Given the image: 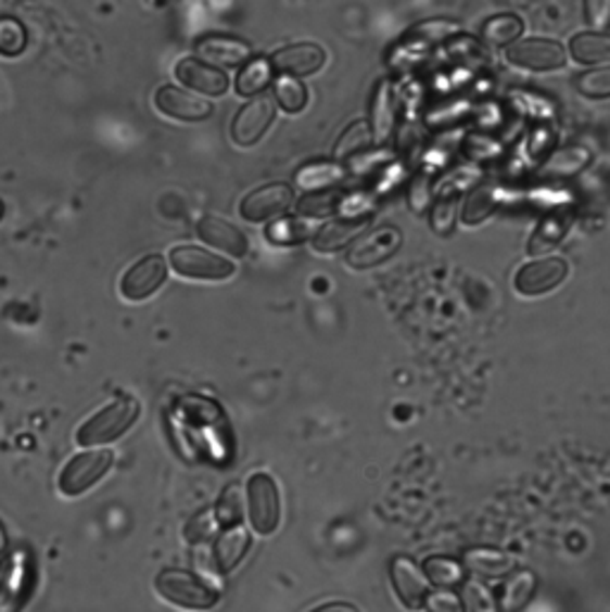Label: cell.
I'll return each instance as SVG.
<instances>
[{"instance_id":"obj_1","label":"cell","mask_w":610,"mask_h":612,"mask_svg":"<svg viewBox=\"0 0 610 612\" xmlns=\"http://www.w3.org/2000/svg\"><path fill=\"white\" fill-rule=\"evenodd\" d=\"M155 591L163 601L173 603L181 610H211L217 603V591L205 584L196 574L187 570H163L155 577Z\"/></svg>"},{"instance_id":"obj_2","label":"cell","mask_w":610,"mask_h":612,"mask_svg":"<svg viewBox=\"0 0 610 612\" xmlns=\"http://www.w3.org/2000/svg\"><path fill=\"white\" fill-rule=\"evenodd\" d=\"M139 418V403L129 396H117L81 424L77 441L81 446H103L125 434Z\"/></svg>"},{"instance_id":"obj_3","label":"cell","mask_w":610,"mask_h":612,"mask_svg":"<svg viewBox=\"0 0 610 612\" xmlns=\"http://www.w3.org/2000/svg\"><path fill=\"white\" fill-rule=\"evenodd\" d=\"M246 498L253 530L260 536H270L272 532H277L279 520H282V503H279V488L272 476L265 472L253 474L246 486Z\"/></svg>"},{"instance_id":"obj_4","label":"cell","mask_w":610,"mask_h":612,"mask_svg":"<svg viewBox=\"0 0 610 612\" xmlns=\"http://www.w3.org/2000/svg\"><path fill=\"white\" fill-rule=\"evenodd\" d=\"M404 243V234L398 227L384 225L372 231H365L363 237L353 241V246L346 253V265L353 269H370L386 263Z\"/></svg>"},{"instance_id":"obj_5","label":"cell","mask_w":610,"mask_h":612,"mask_svg":"<svg viewBox=\"0 0 610 612\" xmlns=\"http://www.w3.org/2000/svg\"><path fill=\"white\" fill-rule=\"evenodd\" d=\"M113 468V452L110 450H87V452H79V456L72 458L65 470L60 472V492L65 496H79L84 492H89V488L101 482L103 476L107 474V470Z\"/></svg>"},{"instance_id":"obj_6","label":"cell","mask_w":610,"mask_h":612,"mask_svg":"<svg viewBox=\"0 0 610 612\" xmlns=\"http://www.w3.org/2000/svg\"><path fill=\"white\" fill-rule=\"evenodd\" d=\"M169 265L179 277L201 281H223L237 272L234 265L223 255L207 253L196 246H177L169 251Z\"/></svg>"},{"instance_id":"obj_7","label":"cell","mask_w":610,"mask_h":612,"mask_svg":"<svg viewBox=\"0 0 610 612\" xmlns=\"http://www.w3.org/2000/svg\"><path fill=\"white\" fill-rule=\"evenodd\" d=\"M506 60L510 65L534 69V72H551L565 67L568 53L563 43L554 39H524L506 48Z\"/></svg>"},{"instance_id":"obj_8","label":"cell","mask_w":610,"mask_h":612,"mask_svg":"<svg viewBox=\"0 0 610 612\" xmlns=\"http://www.w3.org/2000/svg\"><path fill=\"white\" fill-rule=\"evenodd\" d=\"M275 101L270 95H258L243 105L231 122V139L239 145L258 143L275 119Z\"/></svg>"},{"instance_id":"obj_9","label":"cell","mask_w":610,"mask_h":612,"mask_svg":"<svg viewBox=\"0 0 610 612\" xmlns=\"http://www.w3.org/2000/svg\"><path fill=\"white\" fill-rule=\"evenodd\" d=\"M167 279V267L161 255H145L134 263L119 281V291L127 301H145L161 289Z\"/></svg>"},{"instance_id":"obj_10","label":"cell","mask_w":610,"mask_h":612,"mask_svg":"<svg viewBox=\"0 0 610 612\" xmlns=\"http://www.w3.org/2000/svg\"><path fill=\"white\" fill-rule=\"evenodd\" d=\"M291 205H294V189L277 181L251 191L241 201V215L249 222H265V219L284 215Z\"/></svg>"},{"instance_id":"obj_11","label":"cell","mask_w":610,"mask_h":612,"mask_svg":"<svg viewBox=\"0 0 610 612\" xmlns=\"http://www.w3.org/2000/svg\"><path fill=\"white\" fill-rule=\"evenodd\" d=\"M568 263L563 258H542L520 267L516 275V289L522 296H542L554 291L568 279Z\"/></svg>"},{"instance_id":"obj_12","label":"cell","mask_w":610,"mask_h":612,"mask_svg":"<svg viewBox=\"0 0 610 612\" xmlns=\"http://www.w3.org/2000/svg\"><path fill=\"white\" fill-rule=\"evenodd\" d=\"M327 63V53L317 43H294L287 48H279L270 58L272 69H277L282 77H310L320 72Z\"/></svg>"},{"instance_id":"obj_13","label":"cell","mask_w":610,"mask_h":612,"mask_svg":"<svg viewBox=\"0 0 610 612\" xmlns=\"http://www.w3.org/2000/svg\"><path fill=\"white\" fill-rule=\"evenodd\" d=\"M155 107L163 115L179 122H203L213 115V103L203 101L179 87H161L155 91Z\"/></svg>"},{"instance_id":"obj_14","label":"cell","mask_w":610,"mask_h":612,"mask_svg":"<svg viewBox=\"0 0 610 612\" xmlns=\"http://www.w3.org/2000/svg\"><path fill=\"white\" fill-rule=\"evenodd\" d=\"M196 55L201 58V63H211V67H239L246 65L253 51L246 41L234 39V36H203L196 43Z\"/></svg>"},{"instance_id":"obj_15","label":"cell","mask_w":610,"mask_h":612,"mask_svg":"<svg viewBox=\"0 0 610 612\" xmlns=\"http://www.w3.org/2000/svg\"><path fill=\"white\" fill-rule=\"evenodd\" d=\"M389 574H392V584L398 601L410 610L422 608L427 594H430V582H427L422 570L415 565L410 558L398 556L392 560V565H389Z\"/></svg>"},{"instance_id":"obj_16","label":"cell","mask_w":610,"mask_h":612,"mask_svg":"<svg viewBox=\"0 0 610 612\" xmlns=\"http://www.w3.org/2000/svg\"><path fill=\"white\" fill-rule=\"evenodd\" d=\"M175 77H177V81L185 84V87H189L191 91L211 95V98L223 95L229 89V79H227L223 69L205 65L196 58L179 60L177 67H175Z\"/></svg>"},{"instance_id":"obj_17","label":"cell","mask_w":610,"mask_h":612,"mask_svg":"<svg viewBox=\"0 0 610 612\" xmlns=\"http://www.w3.org/2000/svg\"><path fill=\"white\" fill-rule=\"evenodd\" d=\"M370 225H372V215L339 217V219H334V222H329L320 231H317L315 239H313V248L317 253H334L339 248H346L348 243H353L358 237H363Z\"/></svg>"},{"instance_id":"obj_18","label":"cell","mask_w":610,"mask_h":612,"mask_svg":"<svg viewBox=\"0 0 610 612\" xmlns=\"http://www.w3.org/2000/svg\"><path fill=\"white\" fill-rule=\"evenodd\" d=\"M201 241H205L207 246H213L223 253L234 255V258H243L249 253V241L243 237V231L237 229L231 222L223 217L205 215L201 217V222L196 227Z\"/></svg>"},{"instance_id":"obj_19","label":"cell","mask_w":610,"mask_h":612,"mask_svg":"<svg viewBox=\"0 0 610 612\" xmlns=\"http://www.w3.org/2000/svg\"><path fill=\"white\" fill-rule=\"evenodd\" d=\"M249 548H251V534L246 526H241V524L227 526V530L219 534L215 548H213L215 568L219 572H231L243 558H246Z\"/></svg>"},{"instance_id":"obj_20","label":"cell","mask_w":610,"mask_h":612,"mask_svg":"<svg viewBox=\"0 0 610 612\" xmlns=\"http://www.w3.org/2000/svg\"><path fill=\"white\" fill-rule=\"evenodd\" d=\"M372 113V137L377 143H386L392 139V131L396 125V95L392 89V81H380L372 93L370 103Z\"/></svg>"},{"instance_id":"obj_21","label":"cell","mask_w":610,"mask_h":612,"mask_svg":"<svg viewBox=\"0 0 610 612\" xmlns=\"http://www.w3.org/2000/svg\"><path fill=\"white\" fill-rule=\"evenodd\" d=\"M462 565L474 574H482V577L498 579L516 570V558L506 553V550L478 546V548H468L466 553H462Z\"/></svg>"},{"instance_id":"obj_22","label":"cell","mask_w":610,"mask_h":612,"mask_svg":"<svg viewBox=\"0 0 610 612\" xmlns=\"http://www.w3.org/2000/svg\"><path fill=\"white\" fill-rule=\"evenodd\" d=\"M348 169L339 163H308L296 173V187L305 193H322L332 191L341 181H346Z\"/></svg>"},{"instance_id":"obj_23","label":"cell","mask_w":610,"mask_h":612,"mask_svg":"<svg viewBox=\"0 0 610 612\" xmlns=\"http://www.w3.org/2000/svg\"><path fill=\"white\" fill-rule=\"evenodd\" d=\"M501 201H504V191L494 187V183H484V187L474 189L466 199V203H462V215H460L462 222L468 227L482 225L486 217H492L498 211Z\"/></svg>"},{"instance_id":"obj_24","label":"cell","mask_w":610,"mask_h":612,"mask_svg":"<svg viewBox=\"0 0 610 612\" xmlns=\"http://www.w3.org/2000/svg\"><path fill=\"white\" fill-rule=\"evenodd\" d=\"M570 225H572V217L565 213H551L548 217H544L542 225L536 227V231L528 243V253L544 255L548 251H554L558 243L565 239Z\"/></svg>"},{"instance_id":"obj_25","label":"cell","mask_w":610,"mask_h":612,"mask_svg":"<svg viewBox=\"0 0 610 612\" xmlns=\"http://www.w3.org/2000/svg\"><path fill=\"white\" fill-rule=\"evenodd\" d=\"M570 53L582 65L610 63V36L596 31H582L577 36H572Z\"/></svg>"},{"instance_id":"obj_26","label":"cell","mask_w":610,"mask_h":612,"mask_svg":"<svg viewBox=\"0 0 610 612\" xmlns=\"http://www.w3.org/2000/svg\"><path fill=\"white\" fill-rule=\"evenodd\" d=\"M272 65L267 58H251L246 65L241 67L237 77V93L243 98H258L263 91L270 87L272 81Z\"/></svg>"},{"instance_id":"obj_27","label":"cell","mask_w":610,"mask_h":612,"mask_svg":"<svg viewBox=\"0 0 610 612\" xmlns=\"http://www.w3.org/2000/svg\"><path fill=\"white\" fill-rule=\"evenodd\" d=\"M422 574L427 582L439 586V589H456L466 582V570L458 560L446 558V556H430L422 562Z\"/></svg>"},{"instance_id":"obj_28","label":"cell","mask_w":610,"mask_h":612,"mask_svg":"<svg viewBox=\"0 0 610 612\" xmlns=\"http://www.w3.org/2000/svg\"><path fill=\"white\" fill-rule=\"evenodd\" d=\"M536 591V574L532 570H518L510 574L508 582L501 589V610L504 612H518L532 601Z\"/></svg>"},{"instance_id":"obj_29","label":"cell","mask_w":610,"mask_h":612,"mask_svg":"<svg viewBox=\"0 0 610 612\" xmlns=\"http://www.w3.org/2000/svg\"><path fill=\"white\" fill-rule=\"evenodd\" d=\"M315 234L313 225L305 217H282L265 229V237L275 246H298Z\"/></svg>"},{"instance_id":"obj_30","label":"cell","mask_w":610,"mask_h":612,"mask_svg":"<svg viewBox=\"0 0 610 612\" xmlns=\"http://www.w3.org/2000/svg\"><path fill=\"white\" fill-rule=\"evenodd\" d=\"M27 556H15L10 560L8 570L0 574V605L12 608L20 601L24 589H27Z\"/></svg>"},{"instance_id":"obj_31","label":"cell","mask_w":610,"mask_h":612,"mask_svg":"<svg viewBox=\"0 0 610 612\" xmlns=\"http://www.w3.org/2000/svg\"><path fill=\"white\" fill-rule=\"evenodd\" d=\"M587 165H589V153L584 149H577V145H568V149H560L548 157V163L542 167V175H546L548 179H563L582 173Z\"/></svg>"},{"instance_id":"obj_32","label":"cell","mask_w":610,"mask_h":612,"mask_svg":"<svg viewBox=\"0 0 610 612\" xmlns=\"http://www.w3.org/2000/svg\"><path fill=\"white\" fill-rule=\"evenodd\" d=\"M524 29V24L518 15H512V12H504V15H496L492 20L484 22L482 27V39L490 43V46H512Z\"/></svg>"},{"instance_id":"obj_33","label":"cell","mask_w":610,"mask_h":612,"mask_svg":"<svg viewBox=\"0 0 610 612\" xmlns=\"http://www.w3.org/2000/svg\"><path fill=\"white\" fill-rule=\"evenodd\" d=\"M374 143L372 129L365 119L353 122V125L341 133L336 145H334V157L336 161H348V157H358Z\"/></svg>"},{"instance_id":"obj_34","label":"cell","mask_w":610,"mask_h":612,"mask_svg":"<svg viewBox=\"0 0 610 612\" xmlns=\"http://www.w3.org/2000/svg\"><path fill=\"white\" fill-rule=\"evenodd\" d=\"M275 98L284 113L296 115L305 105H308V89L303 87V81L294 77H277Z\"/></svg>"},{"instance_id":"obj_35","label":"cell","mask_w":610,"mask_h":612,"mask_svg":"<svg viewBox=\"0 0 610 612\" xmlns=\"http://www.w3.org/2000/svg\"><path fill=\"white\" fill-rule=\"evenodd\" d=\"M341 201H344V193H341V191L305 193L303 199L298 201L296 211H298V215H303L305 219H317V217H327V215H332L334 211H339Z\"/></svg>"},{"instance_id":"obj_36","label":"cell","mask_w":610,"mask_h":612,"mask_svg":"<svg viewBox=\"0 0 610 612\" xmlns=\"http://www.w3.org/2000/svg\"><path fill=\"white\" fill-rule=\"evenodd\" d=\"M27 48V29L15 17H0V55L15 58Z\"/></svg>"},{"instance_id":"obj_37","label":"cell","mask_w":610,"mask_h":612,"mask_svg":"<svg viewBox=\"0 0 610 612\" xmlns=\"http://www.w3.org/2000/svg\"><path fill=\"white\" fill-rule=\"evenodd\" d=\"M241 515H243L241 486L231 484V486L225 488V494L219 496V503L215 508V518H217V524L234 526V524H241Z\"/></svg>"},{"instance_id":"obj_38","label":"cell","mask_w":610,"mask_h":612,"mask_svg":"<svg viewBox=\"0 0 610 612\" xmlns=\"http://www.w3.org/2000/svg\"><path fill=\"white\" fill-rule=\"evenodd\" d=\"M577 91L584 98H592V101H606V98H610V67L584 72L577 79Z\"/></svg>"},{"instance_id":"obj_39","label":"cell","mask_w":610,"mask_h":612,"mask_svg":"<svg viewBox=\"0 0 610 612\" xmlns=\"http://www.w3.org/2000/svg\"><path fill=\"white\" fill-rule=\"evenodd\" d=\"M430 222H432L434 234L439 237H448L450 231H454V222H456V195L454 193H442V199L432 205Z\"/></svg>"},{"instance_id":"obj_40","label":"cell","mask_w":610,"mask_h":612,"mask_svg":"<svg viewBox=\"0 0 610 612\" xmlns=\"http://www.w3.org/2000/svg\"><path fill=\"white\" fill-rule=\"evenodd\" d=\"M460 601L466 612H498L492 591L484 589L480 582H462Z\"/></svg>"},{"instance_id":"obj_41","label":"cell","mask_w":610,"mask_h":612,"mask_svg":"<svg viewBox=\"0 0 610 612\" xmlns=\"http://www.w3.org/2000/svg\"><path fill=\"white\" fill-rule=\"evenodd\" d=\"M217 530V518H215V510H203L199 512L196 518H191V522L187 524V541L189 544H203L211 538Z\"/></svg>"},{"instance_id":"obj_42","label":"cell","mask_w":610,"mask_h":612,"mask_svg":"<svg viewBox=\"0 0 610 612\" xmlns=\"http://www.w3.org/2000/svg\"><path fill=\"white\" fill-rule=\"evenodd\" d=\"M432 201V177L430 175H418L410 183V191H408V205L412 213L424 215L427 207H430Z\"/></svg>"},{"instance_id":"obj_43","label":"cell","mask_w":610,"mask_h":612,"mask_svg":"<svg viewBox=\"0 0 610 612\" xmlns=\"http://www.w3.org/2000/svg\"><path fill=\"white\" fill-rule=\"evenodd\" d=\"M422 608L427 612H466L460 596L456 591H448V589H439V591L427 594Z\"/></svg>"},{"instance_id":"obj_44","label":"cell","mask_w":610,"mask_h":612,"mask_svg":"<svg viewBox=\"0 0 610 612\" xmlns=\"http://www.w3.org/2000/svg\"><path fill=\"white\" fill-rule=\"evenodd\" d=\"M584 20L596 29V34L610 29V0H587L584 3Z\"/></svg>"},{"instance_id":"obj_45","label":"cell","mask_w":610,"mask_h":612,"mask_svg":"<svg viewBox=\"0 0 610 612\" xmlns=\"http://www.w3.org/2000/svg\"><path fill=\"white\" fill-rule=\"evenodd\" d=\"M310 612H360V608L353 605V603H346V601H332V603L317 605Z\"/></svg>"},{"instance_id":"obj_46","label":"cell","mask_w":610,"mask_h":612,"mask_svg":"<svg viewBox=\"0 0 610 612\" xmlns=\"http://www.w3.org/2000/svg\"><path fill=\"white\" fill-rule=\"evenodd\" d=\"M5 553V532H3V524H0V556Z\"/></svg>"},{"instance_id":"obj_47","label":"cell","mask_w":610,"mask_h":612,"mask_svg":"<svg viewBox=\"0 0 610 612\" xmlns=\"http://www.w3.org/2000/svg\"><path fill=\"white\" fill-rule=\"evenodd\" d=\"M0 217H3V203H0Z\"/></svg>"}]
</instances>
